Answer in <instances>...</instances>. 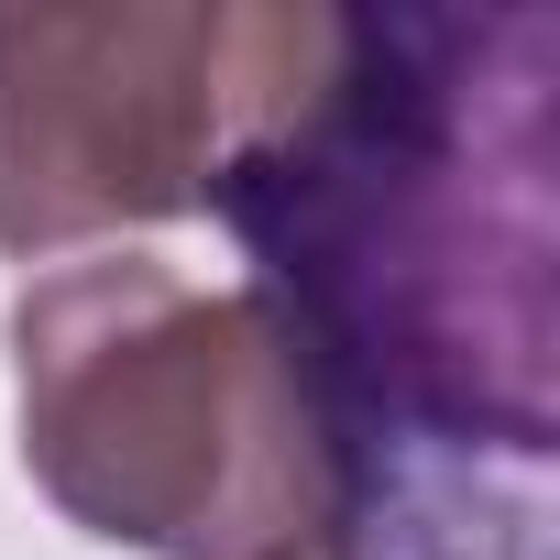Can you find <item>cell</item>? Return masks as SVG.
I'll list each match as a JSON object with an SVG mask.
<instances>
[{
  "instance_id": "3957f363",
  "label": "cell",
  "mask_w": 560,
  "mask_h": 560,
  "mask_svg": "<svg viewBox=\"0 0 560 560\" xmlns=\"http://www.w3.org/2000/svg\"><path fill=\"white\" fill-rule=\"evenodd\" d=\"M319 0H0V253L209 209Z\"/></svg>"
},
{
  "instance_id": "7a4b0ae2",
  "label": "cell",
  "mask_w": 560,
  "mask_h": 560,
  "mask_svg": "<svg viewBox=\"0 0 560 560\" xmlns=\"http://www.w3.org/2000/svg\"><path fill=\"white\" fill-rule=\"evenodd\" d=\"M23 472L143 560H298L352 527L363 483L264 319L154 253H89L12 298Z\"/></svg>"
},
{
  "instance_id": "277c9868",
  "label": "cell",
  "mask_w": 560,
  "mask_h": 560,
  "mask_svg": "<svg viewBox=\"0 0 560 560\" xmlns=\"http://www.w3.org/2000/svg\"><path fill=\"white\" fill-rule=\"evenodd\" d=\"M298 560H462V549H440V538H418V527H407L396 549H385L374 527H341V538H319V549H298Z\"/></svg>"
},
{
  "instance_id": "6da1fadb",
  "label": "cell",
  "mask_w": 560,
  "mask_h": 560,
  "mask_svg": "<svg viewBox=\"0 0 560 560\" xmlns=\"http://www.w3.org/2000/svg\"><path fill=\"white\" fill-rule=\"evenodd\" d=\"M560 12L385 0L308 23L298 78L220 154L209 209L264 275L352 483L560 440Z\"/></svg>"
}]
</instances>
